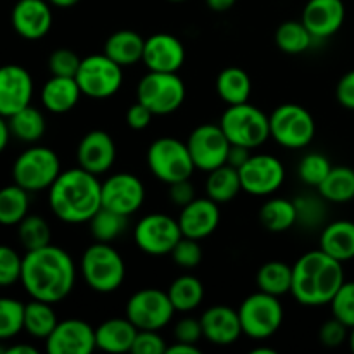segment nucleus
<instances>
[{
    "instance_id": "1",
    "label": "nucleus",
    "mask_w": 354,
    "mask_h": 354,
    "mask_svg": "<svg viewBox=\"0 0 354 354\" xmlns=\"http://www.w3.org/2000/svg\"><path fill=\"white\" fill-rule=\"evenodd\" d=\"M76 282V266L71 254L57 245H45L23 256L21 283L31 299L61 303L71 294Z\"/></svg>"
},
{
    "instance_id": "2",
    "label": "nucleus",
    "mask_w": 354,
    "mask_h": 354,
    "mask_svg": "<svg viewBox=\"0 0 354 354\" xmlns=\"http://www.w3.org/2000/svg\"><path fill=\"white\" fill-rule=\"evenodd\" d=\"M48 206L64 223H88L102 207V183L80 166L61 171L48 189Z\"/></svg>"
},
{
    "instance_id": "3",
    "label": "nucleus",
    "mask_w": 354,
    "mask_h": 354,
    "mask_svg": "<svg viewBox=\"0 0 354 354\" xmlns=\"http://www.w3.org/2000/svg\"><path fill=\"white\" fill-rule=\"evenodd\" d=\"M344 263L317 249L301 256L292 265V289L290 294L303 306L330 304L344 279Z\"/></svg>"
},
{
    "instance_id": "4",
    "label": "nucleus",
    "mask_w": 354,
    "mask_h": 354,
    "mask_svg": "<svg viewBox=\"0 0 354 354\" xmlns=\"http://www.w3.org/2000/svg\"><path fill=\"white\" fill-rule=\"evenodd\" d=\"M82 275L90 289L109 294L123 286L127 266L116 249L111 248L107 242H97L83 252Z\"/></svg>"
},
{
    "instance_id": "5",
    "label": "nucleus",
    "mask_w": 354,
    "mask_h": 354,
    "mask_svg": "<svg viewBox=\"0 0 354 354\" xmlns=\"http://www.w3.org/2000/svg\"><path fill=\"white\" fill-rule=\"evenodd\" d=\"M230 144L254 149L265 144L270 137V116L252 104H235L228 106L220 120Z\"/></svg>"
},
{
    "instance_id": "6",
    "label": "nucleus",
    "mask_w": 354,
    "mask_h": 354,
    "mask_svg": "<svg viewBox=\"0 0 354 354\" xmlns=\"http://www.w3.org/2000/svg\"><path fill=\"white\" fill-rule=\"evenodd\" d=\"M61 175L59 156L48 147H30L21 152L12 165L14 183L28 192H41L50 189Z\"/></svg>"
},
{
    "instance_id": "7",
    "label": "nucleus",
    "mask_w": 354,
    "mask_h": 354,
    "mask_svg": "<svg viewBox=\"0 0 354 354\" xmlns=\"http://www.w3.org/2000/svg\"><path fill=\"white\" fill-rule=\"evenodd\" d=\"M242 332L248 337L263 341L279 332L283 322V306L280 299L263 290L251 294L239 306Z\"/></svg>"
},
{
    "instance_id": "8",
    "label": "nucleus",
    "mask_w": 354,
    "mask_h": 354,
    "mask_svg": "<svg viewBox=\"0 0 354 354\" xmlns=\"http://www.w3.org/2000/svg\"><path fill=\"white\" fill-rule=\"evenodd\" d=\"M147 165L152 175L168 185L190 178L196 169L187 142L173 137H161L149 145Z\"/></svg>"
},
{
    "instance_id": "9",
    "label": "nucleus",
    "mask_w": 354,
    "mask_h": 354,
    "mask_svg": "<svg viewBox=\"0 0 354 354\" xmlns=\"http://www.w3.org/2000/svg\"><path fill=\"white\" fill-rule=\"evenodd\" d=\"M317 124L306 107L282 104L270 114V137L286 149H303L315 138Z\"/></svg>"
},
{
    "instance_id": "10",
    "label": "nucleus",
    "mask_w": 354,
    "mask_h": 354,
    "mask_svg": "<svg viewBox=\"0 0 354 354\" xmlns=\"http://www.w3.org/2000/svg\"><path fill=\"white\" fill-rule=\"evenodd\" d=\"M185 83L176 73L149 71L137 86V100L152 114H171L185 100Z\"/></svg>"
},
{
    "instance_id": "11",
    "label": "nucleus",
    "mask_w": 354,
    "mask_h": 354,
    "mask_svg": "<svg viewBox=\"0 0 354 354\" xmlns=\"http://www.w3.org/2000/svg\"><path fill=\"white\" fill-rule=\"evenodd\" d=\"M75 78L83 95L90 99H107L123 85V68L102 52L82 59Z\"/></svg>"
},
{
    "instance_id": "12",
    "label": "nucleus",
    "mask_w": 354,
    "mask_h": 354,
    "mask_svg": "<svg viewBox=\"0 0 354 354\" xmlns=\"http://www.w3.org/2000/svg\"><path fill=\"white\" fill-rule=\"evenodd\" d=\"M175 306L161 289L137 290L127 303V318L138 330H161L171 322Z\"/></svg>"
},
{
    "instance_id": "13",
    "label": "nucleus",
    "mask_w": 354,
    "mask_h": 354,
    "mask_svg": "<svg viewBox=\"0 0 354 354\" xmlns=\"http://www.w3.org/2000/svg\"><path fill=\"white\" fill-rule=\"evenodd\" d=\"M182 237L178 220L162 213L147 214L133 230L135 244L151 256L169 254Z\"/></svg>"
},
{
    "instance_id": "14",
    "label": "nucleus",
    "mask_w": 354,
    "mask_h": 354,
    "mask_svg": "<svg viewBox=\"0 0 354 354\" xmlns=\"http://www.w3.org/2000/svg\"><path fill=\"white\" fill-rule=\"evenodd\" d=\"M230 145V140L220 124L213 123L199 124L187 138V147L192 156L194 165L197 169L207 173L227 165Z\"/></svg>"
},
{
    "instance_id": "15",
    "label": "nucleus",
    "mask_w": 354,
    "mask_h": 354,
    "mask_svg": "<svg viewBox=\"0 0 354 354\" xmlns=\"http://www.w3.org/2000/svg\"><path fill=\"white\" fill-rule=\"evenodd\" d=\"M242 190L251 196H272L286 180L282 161L272 154H251L239 168Z\"/></svg>"
},
{
    "instance_id": "16",
    "label": "nucleus",
    "mask_w": 354,
    "mask_h": 354,
    "mask_svg": "<svg viewBox=\"0 0 354 354\" xmlns=\"http://www.w3.org/2000/svg\"><path fill=\"white\" fill-rule=\"evenodd\" d=\"M145 189L140 178L131 173H116L102 182V207L131 216L142 207Z\"/></svg>"
},
{
    "instance_id": "17",
    "label": "nucleus",
    "mask_w": 354,
    "mask_h": 354,
    "mask_svg": "<svg viewBox=\"0 0 354 354\" xmlns=\"http://www.w3.org/2000/svg\"><path fill=\"white\" fill-rule=\"evenodd\" d=\"M95 348V328L78 318L59 322L45 339L48 354H90Z\"/></svg>"
},
{
    "instance_id": "18",
    "label": "nucleus",
    "mask_w": 354,
    "mask_h": 354,
    "mask_svg": "<svg viewBox=\"0 0 354 354\" xmlns=\"http://www.w3.org/2000/svg\"><path fill=\"white\" fill-rule=\"evenodd\" d=\"M33 97V78L19 64L0 66V116L10 118L30 106Z\"/></svg>"
},
{
    "instance_id": "19",
    "label": "nucleus",
    "mask_w": 354,
    "mask_h": 354,
    "mask_svg": "<svg viewBox=\"0 0 354 354\" xmlns=\"http://www.w3.org/2000/svg\"><path fill=\"white\" fill-rule=\"evenodd\" d=\"M52 21L48 0H17L10 12L14 31L24 40H41L50 31Z\"/></svg>"
},
{
    "instance_id": "20",
    "label": "nucleus",
    "mask_w": 354,
    "mask_h": 354,
    "mask_svg": "<svg viewBox=\"0 0 354 354\" xmlns=\"http://www.w3.org/2000/svg\"><path fill=\"white\" fill-rule=\"evenodd\" d=\"M142 62L149 71L178 73L185 62V47L169 33H156L145 40Z\"/></svg>"
},
{
    "instance_id": "21",
    "label": "nucleus",
    "mask_w": 354,
    "mask_h": 354,
    "mask_svg": "<svg viewBox=\"0 0 354 354\" xmlns=\"http://www.w3.org/2000/svg\"><path fill=\"white\" fill-rule=\"evenodd\" d=\"M80 168L93 175H102L113 168L116 161V145L113 137L104 130H92L80 140L76 149Z\"/></svg>"
},
{
    "instance_id": "22",
    "label": "nucleus",
    "mask_w": 354,
    "mask_h": 354,
    "mask_svg": "<svg viewBox=\"0 0 354 354\" xmlns=\"http://www.w3.org/2000/svg\"><path fill=\"white\" fill-rule=\"evenodd\" d=\"M178 225L183 237L203 241L220 225V204L209 197H196L192 203L182 207Z\"/></svg>"
},
{
    "instance_id": "23",
    "label": "nucleus",
    "mask_w": 354,
    "mask_h": 354,
    "mask_svg": "<svg viewBox=\"0 0 354 354\" xmlns=\"http://www.w3.org/2000/svg\"><path fill=\"white\" fill-rule=\"evenodd\" d=\"M346 19L342 0H308L303 9V23L313 38H328L337 33Z\"/></svg>"
},
{
    "instance_id": "24",
    "label": "nucleus",
    "mask_w": 354,
    "mask_h": 354,
    "mask_svg": "<svg viewBox=\"0 0 354 354\" xmlns=\"http://www.w3.org/2000/svg\"><path fill=\"white\" fill-rule=\"evenodd\" d=\"M199 320L203 325V335L214 346H230L244 334L239 311L230 306H211Z\"/></svg>"
},
{
    "instance_id": "25",
    "label": "nucleus",
    "mask_w": 354,
    "mask_h": 354,
    "mask_svg": "<svg viewBox=\"0 0 354 354\" xmlns=\"http://www.w3.org/2000/svg\"><path fill=\"white\" fill-rule=\"evenodd\" d=\"M137 332L128 318H109L95 328V344L106 353H130Z\"/></svg>"
},
{
    "instance_id": "26",
    "label": "nucleus",
    "mask_w": 354,
    "mask_h": 354,
    "mask_svg": "<svg viewBox=\"0 0 354 354\" xmlns=\"http://www.w3.org/2000/svg\"><path fill=\"white\" fill-rule=\"evenodd\" d=\"M82 95L76 78L52 76L41 88V104L50 113L64 114L78 104Z\"/></svg>"
},
{
    "instance_id": "27",
    "label": "nucleus",
    "mask_w": 354,
    "mask_h": 354,
    "mask_svg": "<svg viewBox=\"0 0 354 354\" xmlns=\"http://www.w3.org/2000/svg\"><path fill=\"white\" fill-rule=\"evenodd\" d=\"M320 249L341 263L354 259V221L337 220L327 225L320 235Z\"/></svg>"
},
{
    "instance_id": "28",
    "label": "nucleus",
    "mask_w": 354,
    "mask_h": 354,
    "mask_svg": "<svg viewBox=\"0 0 354 354\" xmlns=\"http://www.w3.org/2000/svg\"><path fill=\"white\" fill-rule=\"evenodd\" d=\"M145 40L133 30H120L111 35L104 44V54L109 55L114 62L127 68L137 64L144 55Z\"/></svg>"
},
{
    "instance_id": "29",
    "label": "nucleus",
    "mask_w": 354,
    "mask_h": 354,
    "mask_svg": "<svg viewBox=\"0 0 354 354\" xmlns=\"http://www.w3.org/2000/svg\"><path fill=\"white\" fill-rule=\"evenodd\" d=\"M251 90L252 85L248 71L237 68V66L225 68L216 76V93L228 106L248 102L251 97Z\"/></svg>"
},
{
    "instance_id": "30",
    "label": "nucleus",
    "mask_w": 354,
    "mask_h": 354,
    "mask_svg": "<svg viewBox=\"0 0 354 354\" xmlns=\"http://www.w3.org/2000/svg\"><path fill=\"white\" fill-rule=\"evenodd\" d=\"M259 221L273 234H282L294 227L297 221V206L294 201L273 197L259 207Z\"/></svg>"
},
{
    "instance_id": "31",
    "label": "nucleus",
    "mask_w": 354,
    "mask_h": 354,
    "mask_svg": "<svg viewBox=\"0 0 354 354\" xmlns=\"http://www.w3.org/2000/svg\"><path fill=\"white\" fill-rule=\"evenodd\" d=\"M241 190V175H239V169L234 168V166L223 165L220 168L209 171V175H207L206 192L207 197L213 199L214 203H230L232 199H235L239 196Z\"/></svg>"
},
{
    "instance_id": "32",
    "label": "nucleus",
    "mask_w": 354,
    "mask_h": 354,
    "mask_svg": "<svg viewBox=\"0 0 354 354\" xmlns=\"http://www.w3.org/2000/svg\"><path fill=\"white\" fill-rule=\"evenodd\" d=\"M7 123H9L10 135L16 137L17 140L26 142V144L38 142L45 135V130H47L44 114L31 104L17 111L10 118H7Z\"/></svg>"
},
{
    "instance_id": "33",
    "label": "nucleus",
    "mask_w": 354,
    "mask_h": 354,
    "mask_svg": "<svg viewBox=\"0 0 354 354\" xmlns=\"http://www.w3.org/2000/svg\"><path fill=\"white\" fill-rule=\"evenodd\" d=\"M318 192L328 203L344 204L354 199V169L349 166H332L330 173L318 185Z\"/></svg>"
},
{
    "instance_id": "34",
    "label": "nucleus",
    "mask_w": 354,
    "mask_h": 354,
    "mask_svg": "<svg viewBox=\"0 0 354 354\" xmlns=\"http://www.w3.org/2000/svg\"><path fill=\"white\" fill-rule=\"evenodd\" d=\"M59 324L50 303L31 299L24 304V330L35 339H47Z\"/></svg>"
},
{
    "instance_id": "35",
    "label": "nucleus",
    "mask_w": 354,
    "mask_h": 354,
    "mask_svg": "<svg viewBox=\"0 0 354 354\" xmlns=\"http://www.w3.org/2000/svg\"><path fill=\"white\" fill-rule=\"evenodd\" d=\"M256 286L272 296H283L292 289V266L283 261H268L256 273Z\"/></svg>"
},
{
    "instance_id": "36",
    "label": "nucleus",
    "mask_w": 354,
    "mask_h": 354,
    "mask_svg": "<svg viewBox=\"0 0 354 354\" xmlns=\"http://www.w3.org/2000/svg\"><path fill=\"white\" fill-rule=\"evenodd\" d=\"M30 209V192L17 183L0 189V225H17Z\"/></svg>"
},
{
    "instance_id": "37",
    "label": "nucleus",
    "mask_w": 354,
    "mask_h": 354,
    "mask_svg": "<svg viewBox=\"0 0 354 354\" xmlns=\"http://www.w3.org/2000/svg\"><path fill=\"white\" fill-rule=\"evenodd\" d=\"M168 296L171 299L176 311H192L203 303L204 299V286L197 277L182 275L171 282L168 289Z\"/></svg>"
},
{
    "instance_id": "38",
    "label": "nucleus",
    "mask_w": 354,
    "mask_h": 354,
    "mask_svg": "<svg viewBox=\"0 0 354 354\" xmlns=\"http://www.w3.org/2000/svg\"><path fill=\"white\" fill-rule=\"evenodd\" d=\"M313 35L304 26L303 21H286L275 31L277 47L290 55L306 52L313 44Z\"/></svg>"
},
{
    "instance_id": "39",
    "label": "nucleus",
    "mask_w": 354,
    "mask_h": 354,
    "mask_svg": "<svg viewBox=\"0 0 354 354\" xmlns=\"http://www.w3.org/2000/svg\"><path fill=\"white\" fill-rule=\"evenodd\" d=\"M90 234L97 242H113L120 237L128 227V216L116 213V211L100 207L88 221Z\"/></svg>"
},
{
    "instance_id": "40",
    "label": "nucleus",
    "mask_w": 354,
    "mask_h": 354,
    "mask_svg": "<svg viewBox=\"0 0 354 354\" xmlns=\"http://www.w3.org/2000/svg\"><path fill=\"white\" fill-rule=\"evenodd\" d=\"M17 239L26 251H35L50 244L52 234L47 221L38 214H26L17 223Z\"/></svg>"
},
{
    "instance_id": "41",
    "label": "nucleus",
    "mask_w": 354,
    "mask_h": 354,
    "mask_svg": "<svg viewBox=\"0 0 354 354\" xmlns=\"http://www.w3.org/2000/svg\"><path fill=\"white\" fill-rule=\"evenodd\" d=\"M24 304L12 297H0V341L12 339L24 330Z\"/></svg>"
},
{
    "instance_id": "42",
    "label": "nucleus",
    "mask_w": 354,
    "mask_h": 354,
    "mask_svg": "<svg viewBox=\"0 0 354 354\" xmlns=\"http://www.w3.org/2000/svg\"><path fill=\"white\" fill-rule=\"evenodd\" d=\"M330 169L332 165L327 156L320 154V152H310V154H306L299 161L297 175H299L301 182L318 189V185L324 182L325 176L330 173Z\"/></svg>"
},
{
    "instance_id": "43",
    "label": "nucleus",
    "mask_w": 354,
    "mask_h": 354,
    "mask_svg": "<svg viewBox=\"0 0 354 354\" xmlns=\"http://www.w3.org/2000/svg\"><path fill=\"white\" fill-rule=\"evenodd\" d=\"M332 313L351 330L354 327V282H344L334 299L330 301Z\"/></svg>"
},
{
    "instance_id": "44",
    "label": "nucleus",
    "mask_w": 354,
    "mask_h": 354,
    "mask_svg": "<svg viewBox=\"0 0 354 354\" xmlns=\"http://www.w3.org/2000/svg\"><path fill=\"white\" fill-rule=\"evenodd\" d=\"M23 258L16 249L0 244V287H10L21 282Z\"/></svg>"
},
{
    "instance_id": "45",
    "label": "nucleus",
    "mask_w": 354,
    "mask_h": 354,
    "mask_svg": "<svg viewBox=\"0 0 354 354\" xmlns=\"http://www.w3.org/2000/svg\"><path fill=\"white\" fill-rule=\"evenodd\" d=\"M80 64H82V59L71 48H57L48 55V69H50L52 76L75 78Z\"/></svg>"
},
{
    "instance_id": "46",
    "label": "nucleus",
    "mask_w": 354,
    "mask_h": 354,
    "mask_svg": "<svg viewBox=\"0 0 354 354\" xmlns=\"http://www.w3.org/2000/svg\"><path fill=\"white\" fill-rule=\"evenodd\" d=\"M169 254H171L173 263L178 265L180 268H196L203 261V248H201L199 241L190 237L180 239L178 244L173 248Z\"/></svg>"
},
{
    "instance_id": "47",
    "label": "nucleus",
    "mask_w": 354,
    "mask_h": 354,
    "mask_svg": "<svg viewBox=\"0 0 354 354\" xmlns=\"http://www.w3.org/2000/svg\"><path fill=\"white\" fill-rule=\"evenodd\" d=\"M166 349H168L166 341L161 337V335H159L158 330H138L130 353H133V354H162V353H166Z\"/></svg>"
},
{
    "instance_id": "48",
    "label": "nucleus",
    "mask_w": 354,
    "mask_h": 354,
    "mask_svg": "<svg viewBox=\"0 0 354 354\" xmlns=\"http://www.w3.org/2000/svg\"><path fill=\"white\" fill-rule=\"evenodd\" d=\"M349 328L337 318H330L320 328V342L325 348H339L349 337Z\"/></svg>"
},
{
    "instance_id": "49",
    "label": "nucleus",
    "mask_w": 354,
    "mask_h": 354,
    "mask_svg": "<svg viewBox=\"0 0 354 354\" xmlns=\"http://www.w3.org/2000/svg\"><path fill=\"white\" fill-rule=\"evenodd\" d=\"M173 335L176 342H187V344H197L203 335V325L197 318H182L173 327Z\"/></svg>"
},
{
    "instance_id": "50",
    "label": "nucleus",
    "mask_w": 354,
    "mask_h": 354,
    "mask_svg": "<svg viewBox=\"0 0 354 354\" xmlns=\"http://www.w3.org/2000/svg\"><path fill=\"white\" fill-rule=\"evenodd\" d=\"M194 199H196V189H194V183L190 182V178L169 183V201L175 206L183 207L192 203Z\"/></svg>"
},
{
    "instance_id": "51",
    "label": "nucleus",
    "mask_w": 354,
    "mask_h": 354,
    "mask_svg": "<svg viewBox=\"0 0 354 354\" xmlns=\"http://www.w3.org/2000/svg\"><path fill=\"white\" fill-rule=\"evenodd\" d=\"M335 97H337L339 104L346 109L354 111V69L342 75L339 80L337 88H335Z\"/></svg>"
},
{
    "instance_id": "52",
    "label": "nucleus",
    "mask_w": 354,
    "mask_h": 354,
    "mask_svg": "<svg viewBox=\"0 0 354 354\" xmlns=\"http://www.w3.org/2000/svg\"><path fill=\"white\" fill-rule=\"evenodd\" d=\"M152 116H154V114H152L144 104H140L137 100V102L127 111V123L128 127L133 128V130H144V128H147L149 124H151Z\"/></svg>"
},
{
    "instance_id": "53",
    "label": "nucleus",
    "mask_w": 354,
    "mask_h": 354,
    "mask_svg": "<svg viewBox=\"0 0 354 354\" xmlns=\"http://www.w3.org/2000/svg\"><path fill=\"white\" fill-rule=\"evenodd\" d=\"M249 158H251V149L232 144L230 151H228V156H227V165L234 166V168L239 169Z\"/></svg>"
},
{
    "instance_id": "54",
    "label": "nucleus",
    "mask_w": 354,
    "mask_h": 354,
    "mask_svg": "<svg viewBox=\"0 0 354 354\" xmlns=\"http://www.w3.org/2000/svg\"><path fill=\"white\" fill-rule=\"evenodd\" d=\"M201 349L196 344H187V342H176L173 346H168L166 354H199Z\"/></svg>"
},
{
    "instance_id": "55",
    "label": "nucleus",
    "mask_w": 354,
    "mask_h": 354,
    "mask_svg": "<svg viewBox=\"0 0 354 354\" xmlns=\"http://www.w3.org/2000/svg\"><path fill=\"white\" fill-rule=\"evenodd\" d=\"M237 0H206L207 7H209L213 12H227L232 7L235 6Z\"/></svg>"
},
{
    "instance_id": "56",
    "label": "nucleus",
    "mask_w": 354,
    "mask_h": 354,
    "mask_svg": "<svg viewBox=\"0 0 354 354\" xmlns=\"http://www.w3.org/2000/svg\"><path fill=\"white\" fill-rule=\"evenodd\" d=\"M12 137L9 130V123H7V118L0 116V154L6 151L7 144H9V138Z\"/></svg>"
},
{
    "instance_id": "57",
    "label": "nucleus",
    "mask_w": 354,
    "mask_h": 354,
    "mask_svg": "<svg viewBox=\"0 0 354 354\" xmlns=\"http://www.w3.org/2000/svg\"><path fill=\"white\" fill-rule=\"evenodd\" d=\"M7 354H37L38 351L33 348V346L28 344H16L10 346V348H6Z\"/></svg>"
},
{
    "instance_id": "58",
    "label": "nucleus",
    "mask_w": 354,
    "mask_h": 354,
    "mask_svg": "<svg viewBox=\"0 0 354 354\" xmlns=\"http://www.w3.org/2000/svg\"><path fill=\"white\" fill-rule=\"evenodd\" d=\"M48 2H50V6L62 7V9H68V7L76 6V3H78L80 0H48Z\"/></svg>"
},
{
    "instance_id": "59",
    "label": "nucleus",
    "mask_w": 354,
    "mask_h": 354,
    "mask_svg": "<svg viewBox=\"0 0 354 354\" xmlns=\"http://www.w3.org/2000/svg\"><path fill=\"white\" fill-rule=\"evenodd\" d=\"M252 354H277V351L272 348H256L252 349Z\"/></svg>"
},
{
    "instance_id": "60",
    "label": "nucleus",
    "mask_w": 354,
    "mask_h": 354,
    "mask_svg": "<svg viewBox=\"0 0 354 354\" xmlns=\"http://www.w3.org/2000/svg\"><path fill=\"white\" fill-rule=\"evenodd\" d=\"M348 341H349V348H351V351L354 353V327L351 328V332H349Z\"/></svg>"
},
{
    "instance_id": "61",
    "label": "nucleus",
    "mask_w": 354,
    "mask_h": 354,
    "mask_svg": "<svg viewBox=\"0 0 354 354\" xmlns=\"http://www.w3.org/2000/svg\"><path fill=\"white\" fill-rule=\"evenodd\" d=\"M168 2H185V0H168Z\"/></svg>"
}]
</instances>
